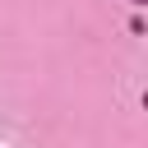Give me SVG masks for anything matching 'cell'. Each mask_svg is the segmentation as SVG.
Returning <instances> with one entry per match:
<instances>
[{
    "instance_id": "obj_1",
    "label": "cell",
    "mask_w": 148,
    "mask_h": 148,
    "mask_svg": "<svg viewBox=\"0 0 148 148\" xmlns=\"http://www.w3.org/2000/svg\"><path fill=\"white\" fill-rule=\"evenodd\" d=\"M130 5H143V0H130Z\"/></svg>"
}]
</instances>
